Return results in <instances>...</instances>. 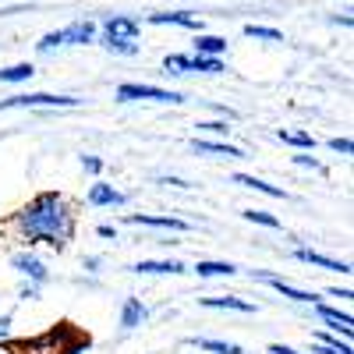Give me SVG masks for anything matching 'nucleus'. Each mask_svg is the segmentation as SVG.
I'll use <instances>...</instances> for the list:
<instances>
[{
  "label": "nucleus",
  "mask_w": 354,
  "mask_h": 354,
  "mask_svg": "<svg viewBox=\"0 0 354 354\" xmlns=\"http://www.w3.org/2000/svg\"><path fill=\"white\" fill-rule=\"evenodd\" d=\"M75 205L61 192H39L36 198H28L21 209L11 216L15 238L25 245H50L57 252H64L75 238Z\"/></svg>",
  "instance_id": "f257e3e1"
},
{
  "label": "nucleus",
  "mask_w": 354,
  "mask_h": 354,
  "mask_svg": "<svg viewBox=\"0 0 354 354\" xmlns=\"http://www.w3.org/2000/svg\"><path fill=\"white\" fill-rule=\"evenodd\" d=\"M138 18H128V15H110L103 21V46L113 50V53H138Z\"/></svg>",
  "instance_id": "f03ea898"
},
{
  "label": "nucleus",
  "mask_w": 354,
  "mask_h": 354,
  "mask_svg": "<svg viewBox=\"0 0 354 354\" xmlns=\"http://www.w3.org/2000/svg\"><path fill=\"white\" fill-rule=\"evenodd\" d=\"M93 39H96V21L82 18V21H71L68 28L46 32V36L36 43V50H39V53H50V50H57V46H88Z\"/></svg>",
  "instance_id": "7ed1b4c3"
},
{
  "label": "nucleus",
  "mask_w": 354,
  "mask_h": 354,
  "mask_svg": "<svg viewBox=\"0 0 354 354\" xmlns=\"http://www.w3.org/2000/svg\"><path fill=\"white\" fill-rule=\"evenodd\" d=\"M117 103H135V100H149V103H185L181 93H174V88H160V85H145V82H124L117 85Z\"/></svg>",
  "instance_id": "20e7f679"
},
{
  "label": "nucleus",
  "mask_w": 354,
  "mask_h": 354,
  "mask_svg": "<svg viewBox=\"0 0 354 354\" xmlns=\"http://www.w3.org/2000/svg\"><path fill=\"white\" fill-rule=\"evenodd\" d=\"M82 100L75 96H53V93H21V96H8L0 100V110H36V106H46V110H71L78 106Z\"/></svg>",
  "instance_id": "39448f33"
},
{
  "label": "nucleus",
  "mask_w": 354,
  "mask_h": 354,
  "mask_svg": "<svg viewBox=\"0 0 354 354\" xmlns=\"http://www.w3.org/2000/svg\"><path fill=\"white\" fill-rule=\"evenodd\" d=\"M163 68H167V75H192V71L220 75V71H223V61L198 57V53H167V57H163Z\"/></svg>",
  "instance_id": "423d86ee"
},
{
  "label": "nucleus",
  "mask_w": 354,
  "mask_h": 354,
  "mask_svg": "<svg viewBox=\"0 0 354 354\" xmlns=\"http://www.w3.org/2000/svg\"><path fill=\"white\" fill-rule=\"evenodd\" d=\"M11 270H18L28 283H36V287H43V283L50 280L46 262H43L39 255H32V252H15V255H11Z\"/></svg>",
  "instance_id": "0eeeda50"
},
{
  "label": "nucleus",
  "mask_w": 354,
  "mask_h": 354,
  "mask_svg": "<svg viewBox=\"0 0 354 354\" xmlns=\"http://www.w3.org/2000/svg\"><path fill=\"white\" fill-rule=\"evenodd\" d=\"M252 280H259V283H270L280 298H287V301H298V305H319V298L312 290H301V287H294V283H287V280H280V277H273V273H252Z\"/></svg>",
  "instance_id": "6e6552de"
},
{
  "label": "nucleus",
  "mask_w": 354,
  "mask_h": 354,
  "mask_svg": "<svg viewBox=\"0 0 354 354\" xmlns=\"http://www.w3.org/2000/svg\"><path fill=\"white\" fill-rule=\"evenodd\" d=\"M192 149L209 160H245V149H238L230 142H220V138H192Z\"/></svg>",
  "instance_id": "1a4fd4ad"
},
{
  "label": "nucleus",
  "mask_w": 354,
  "mask_h": 354,
  "mask_svg": "<svg viewBox=\"0 0 354 354\" xmlns=\"http://www.w3.org/2000/svg\"><path fill=\"white\" fill-rule=\"evenodd\" d=\"M131 273H142V277H181L188 273V266L181 259H142L131 266Z\"/></svg>",
  "instance_id": "9d476101"
},
{
  "label": "nucleus",
  "mask_w": 354,
  "mask_h": 354,
  "mask_svg": "<svg viewBox=\"0 0 354 354\" xmlns=\"http://www.w3.org/2000/svg\"><path fill=\"white\" fill-rule=\"evenodd\" d=\"M124 223H131V227H153V230H170V234L192 230L185 220H177V216H156V213H128Z\"/></svg>",
  "instance_id": "9b49d317"
},
{
  "label": "nucleus",
  "mask_w": 354,
  "mask_h": 354,
  "mask_svg": "<svg viewBox=\"0 0 354 354\" xmlns=\"http://www.w3.org/2000/svg\"><path fill=\"white\" fill-rule=\"evenodd\" d=\"M294 259H298V262H305V266H315V270H326V273L351 277V262H344V259H330V255L312 252V248H294Z\"/></svg>",
  "instance_id": "f8f14e48"
},
{
  "label": "nucleus",
  "mask_w": 354,
  "mask_h": 354,
  "mask_svg": "<svg viewBox=\"0 0 354 354\" xmlns=\"http://www.w3.org/2000/svg\"><path fill=\"white\" fill-rule=\"evenodd\" d=\"M85 202L93 205V209H121V205L128 202V195H124V192H117L113 185H103V181H96L93 188H88Z\"/></svg>",
  "instance_id": "ddd939ff"
},
{
  "label": "nucleus",
  "mask_w": 354,
  "mask_h": 354,
  "mask_svg": "<svg viewBox=\"0 0 354 354\" xmlns=\"http://www.w3.org/2000/svg\"><path fill=\"white\" fill-rule=\"evenodd\" d=\"M312 308H315V315L330 326V333L351 340V333H354V319H351V312H340V308H333V305H312Z\"/></svg>",
  "instance_id": "4468645a"
},
{
  "label": "nucleus",
  "mask_w": 354,
  "mask_h": 354,
  "mask_svg": "<svg viewBox=\"0 0 354 354\" xmlns=\"http://www.w3.org/2000/svg\"><path fill=\"white\" fill-rule=\"evenodd\" d=\"M202 308H220V312H241V315H255L259 305L255 301H245L238 294H213V298H198Z\"/></svg>",
  "instance_id": "2eb2a0df"
},
{
  "label": "nucleus",
  "mask_w": 354,
  "mask_h": 354,
  "mask_svg": "<svg viewBox=\"0 0 354 354\" xmlns=\"http://www.w3.org/2000/svg\"><path fill=\"white\" fill-rule=\"evenodd\" d=\"M149 25H177V28H192L198 36L202 32V18L188 15V11H163V15H149Z\"/></svg>",
  "instance_id": "dca6fc26"
},
{
  "label": "nucleus",
  "mask_w": 354,
  "mask_h": 354,
  "mask_svg": "<svg viewBox=\"0 0 354 354\" xmlns=\"http://www.w3.org/2000/svg\"><path fill=\"white\" fill-rule=\"evenodd\" d=\"M192 50H195L198 57H213V61H220V57L227 53V39H223V36H209V32H198V36L192 39Z\"/></svg>",
  "instance_id": "f3484780"
},
{
  "label": "nucleus",
  "mask_w": 354,
  "mask_h": 354,
  "mask_svg": "<svg viewBox=\"0 0 354 354\" xmlns=\"http://www.w3.org/2000/svg\"><path fill=\"white\" fill-rule=\"evenodd\" d=\"M195 273L202 280H216V277H238V266L234 262H220V259H198L195 262Z\"/></svg>",
  "instance_id": "a211bd4d"
},
{
  "label": "nucleus",
  "mask_w": 354,
  "mask_h": 354,
  "mask_svg": "<svg viewBox=\"0 0 354 354\" xmlns=\"http://www.w3.org/2000/svg\"><path fill=\"white\" fill-rule=\"evenodd\" d=\"M230 181L241 185V188H248V192H262V195H270V198H287L283 188H277V185H270V181H262V177H255V174H234Z\"/></svg>",
  "instance_id": "6ab92c4d"
},
{
  "label": "nucleus",
  "mask_w": 354,
  "mask_h": 354,
  "mask_svg": "<svg viewBox=\"0 0 354 354\" xmlns=\"http://www.w3.org/2000/svg\"><path fill=\"white\" fill-rule=\"evenodd\" d=\"M145 319H149V308H145V301H142V298H124V305H121V326H124V330H135V326H142Z\"/></svg>",
  "instance_id": "aec40b11"
},
{
  "label": "nucleus",
  "mask_w": 354,
  "mask_h": 354,
  "mask_svg": "<svg viewBox=\"0 0 354 354\" xmlns=\"http://www.w3.org/2000/svg\"><path fill=\"white\" fill-rule=\"evenodd\" d=\"M188 344L198 347V351H205V354H245L241 344H234V340H216V337H192Z\"/></svg>",
  "instance_id": "412c9836"
},
{
  "label": "nucleus",
  "mask_w": 354,
  "mask_h": 354,
  "mask_svg": "<svg viewBox=\"0 0 354 354\" xmlns=\"http://www.w3.org/2000/svg\"><path fill=\"white\" fill-rule=\"evenodd\" d=\"M277 138H280L283 145H290V149H301V153L315 149V135H312V131H301V128H280Z\"/></svg>",
  "instance_id": "4be33fe9"
},
{
  "label": "nucleus",
  "mask_w": 354,
  "mask_h": 354,
  "mask_svg": "<svg viewBox=\"0 0 354 354\" xmlns=\"http://www.w3.org/2000/svg\"><path fill=\"white\" fill-rule=\"evenodd\" d=\"M312 354H354V351H351V340H340L337 333H319Z\"/></svg>",
  "instance_id": "5701e85b"
},
{
  "label": "nucleus",
  "mask_w": 354,
  "mask_h": 354,
  "mask_svg": "<svg viewBox=\"0 0 354 354\" xmlns=\"http://www.w3.org/2000/svg\"><path fill=\"white\" fill-rule=\"evenodd\" d=\"M245 36L262 39V43H283V32L280 28H270V25H245Z\"/></svg>",
  "instance_id": "b1692460"
},
{
  "label": "nucleus",
  "mask_w": 354,
  "mask_h": 354,
  "mask_svg": "<svg viewBox=\"0 0 354 354\" xmlns=\"http://www.w3.org/2000/svg\"><path fill=\"white\" fill-rule=\"evenodd\" d=\"M32 75H36V68L28 64V61L25 64H11V68H0V82H11V85L15 82H28Z\"/></svg>",
  "instance_id": "393cba45"
},
{
  "label": "nucleus",
  "mask_w": 354,
  "mask_h": 354,
  "mask_svg": "<svg viewBox=\"0 0 354 354\" xmlns=\"http://www.w3.org/2000/svg\"><path fill=\"white\" fill-rule=\"evenodd\" d=\"M241 216L248 220V223H259V227H270V230H280L283 223H280V216H273V213H266V209H241Z\"/></svg>",
  "instance_id": "a878e982"
},
{
  "label": "nucleus",
  "mask_w": 354,
  "mask_h": 354,
  "mask_svg": "<svg viewBox=\"0 0 354 354\" xmlns=\"http://www.w3.org/2000/svg\"><path fill=\"white\" fill-rule=\"evenodd\" d=\"M195 128H198V131H205V135H213V138H220V142L234 131V128H230V121H198Z\"/></svg>",
  "instance_id": "bb28decb"
},
{
  "label": "nucleus",
  "mask_w": 354,
  "mask_h": 354,
  "mask_svg": "<svg viewBox=\"0 0 354 354\" xmlns=\"http://www.w3.org/2000/svg\"><path fill=\"white\" fill-rule=\"evenodd\" d=\"M82 170L93 174V177H100V174H103V160H100V156H82Z\"/></svg>",
  "instance_id": "cd10ccee"
},
{
  "label": "nucleus",
  "mask_w": 354,
  "mask_h": 354,
  "mask_svg": "<svg viewBox=\"0 0 354 354\" xmlns=\"http://www.w3.org/2000/svg\"><path fill=\"white\" fill-rule=\"evenodd\" d=\"M330 149L340 153V156H351V153H354V142H351V138H330Z\"/></svg>",
  "instance_id": "c85d7f7f"
},
{
  "label": "nucleus",
  "mask_w": 354,
  "mask_h": 354,
  "mask_svg": "<svg viewBox=\"0 0 354 354\" xmlns=\"http://www.w3.org/2000/svg\"><path fill=\"white\" fill-rule=\"evenodd\" d=\"M294 163H298V167H305V170H315V174H326V167H322L315 156H294Z\"/></svg>",
  "instance_id": "c756f323"
},
{
  "label": "nucleus",
  "mask_w": 354,
  "mask_h": 354,
  "mask_svg": "<svg viewBox=\"0 0 354 354\" xmlns=\"http://www.w3.org/2000/svg\"><path fill=\"white\" fill-rule=\"evenodd\" d=\"M18 298H21V301H36V298H39V287H36V283H25V287L18 290Z\"/></svg>",
  "instance_id": "7c9ffc66"
},
{
  "label": "nucleus",
  "mask_w": 354,
  "mask_h": 354,
  "mask_svg": "<svg viewBox=\"0 0 354 354\" xmlns=\"http://www.w3.org/2000/svg\"><path fill=\"white\" fill-rule=\"evenodd\" d=\"M330 298H340V301H351L354 294H351V287H330Z\"/></svg>",
  "instance_id": "2f4dec72"
},
{
  "label": "nucleus",
  "mask_w": 354,
  "mask_h": 354,
  "mask_svg": "<svg viewBox=\"0 0 354 354\" xmlns=\"http://www.w3.org/2000/svg\"><path fill=\"white\" fill-rule=\"evenodd\" d=\"M160 185H170V188H192L185 177H160Z\"/></svg>",
  "instance_id": "473e14b6"
},
{
  "label": "nucleus",
  "mask_w": 354,
  "mask_h": 354,
  "mask_svg": "<svg viewBox=\"0 0 354 354\" xmlns=\"http://www.w3.org/2000/svg\"><path fill=\"white\" fill-rule=\"evenodd\" d=\"M0 340H11V315H0Z\"/></svg>",
  "instance_id": "72a5a7b5"
},
{
  "label": "nucleus",
  "mask_w": 354,
  "mask_h": 354,
  "mask_svg": "<svg viewBox=\"0 0 354 354\" xmlns=\"http://www.w3.org/2000/svg\"><path fill=\"white\" fill-rule=\"evenodd\" d=\"M96 234H100V238H117V227H113V223H100Z\"/></svg>",
  "instance_id": "f704fd0d"
},
{
  "label": "nucleus",
  "mask_w": 354,
  "mask_h": 354,
  "mask_svg": "<svg viewBox=\"0 0 354 354\" xmlns=\"http://www.w3.org/2000/svg\"><path fill=\"white\" fill-rule=\"evenodd\" d=\"M82 266H85V270H88V273H96V270H100V266H103V259H100V255H88V259H85Z\"/></svg>",
  "instance_id": "c9c22d12"
},
{
  "label": "nucleus",
  "mask_w": 354,
  "mask_h": 354,
  "mask_svg": "<svg viewBox=\"0 0 354 354\" xmlns=\"http://www.w3.org/2000/svg\"><path fill=\"white\" fill-rule=\"evenodd\" d=\"M270 354H301V351H294L287 344H270Z\"/></svg>",
  "instance_id": "e433bc0d"
}]
</instances>
